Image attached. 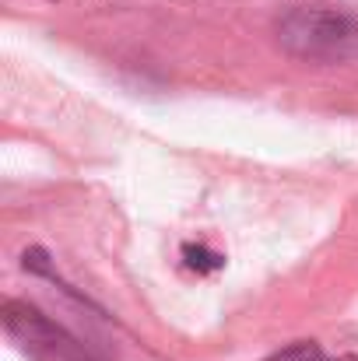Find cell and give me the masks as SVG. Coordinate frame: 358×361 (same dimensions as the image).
I'll return each mask as SVG.
<instances>
[{
	"label": "cell",
	"mask_w": 358,
	"mask_h": 361,
	"mask_svg": "<svg viewBox=\"0 0 358 361\" xmlns=\"http://www.w3.org/2000/svg\"><path fill=\"white\" fill-rule=\"evenodd\" d=\"M278 46L309 63H348L358 60V11L330 4L288 7L274 25Z\"/></svg>",
	"instance_id": "1"
},
{
	"label": "cell",
	"mask_w": 358,
	"mask_h": 361,
	"mask_svg": "<svg viewBox=\"0 0 358 361\" xmlns=\"http://www.w3.org/2000/svg\"><path fill=\"white\" fill-rule=\"evenodd\" d=\"M0 316L11 341L32 361H99L95 351H88L74 334H67L60 323H53L46 312H39L28 302L7 298Z\"/></svg>",
	"instance_id": "2"
},
{
	"label": "cell",
	"mask_w": 358,
	"mask_h": 361,
	"mask_svg": "<svg viewBox=\"0 0 358 361\" xmlns=\"http://www.w3.org/2000/svg\"><path fill=\"white\" fill-rule=\"evenodd\" d=\"M183 259H186V267L190 270H197V274H208V270H218L222 263H225V256H218V252H211L208 245H183Z\"/></svg>",
	"instance_id": "3"
},
{
	"label": "cell",
	"mask_w": 358,
	"mask_h": 361,
	"mask_svg": "<svg viewBox=\"0 0 358 361\" xmlns=\"http://www.w3.org/2000/svg\"><path fill=\"white\" fill-rule=\"evenodd\" d=\"M267 361H334V358H327L320 344L302 341V344H292V348H285L281 355H274V358H267Z\"/></svg>",
	"instance_id": "4"
}]
</instances>
